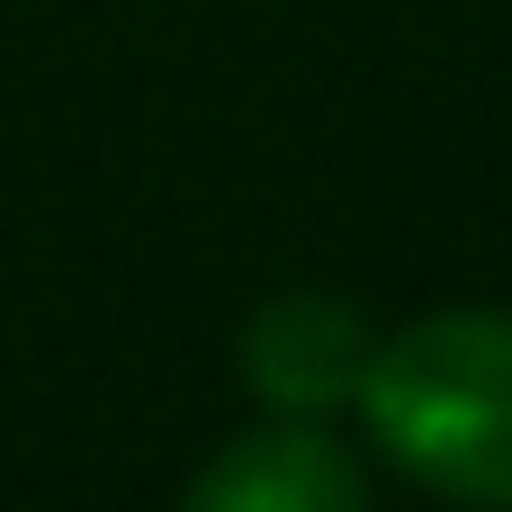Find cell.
<instances>
[{"mask_svg": "<svg viewBox=\"0 0 512 512\" xmlns=\"http://www.w3.org/2000/svg\"><path fill=\"white\" fill-rule=\"evenodd\" d=\"M360 414L432 495L512 512V315L459 306L387 333L360 378Z\"/></svg>", "mask_w": 512, "mask_h": 512, "instance_id": "1", "label": "cell"}, {"mask_svg": "<svg viewBox=\"0 0 512 512\" xmlns=\"http://www.w3.org/2000/svg\"><path fill=\"white\" fill-rule=\"evenodd\" d=\"M180 512H369V486H360L342 441H324L315 423L279 414V423L225 441L189 477Z\"/></svg>", "mask_w": 512, "mask_h": 512, "instance_id": "3", "label": "cell"}, {"mask_svg": "<svg viewBox=\"0 0 512 512\" xmlns=\"http://www.w3.org/2000/svg\"><path fill=\"white\" fill-rule=\"evenodd\" d=\"M369 360H378V333L351 297L297 288V297L252 306V324H243V387L288 423H324V414L360 405Z\"/></svg>", "mask_w": 512, "mask_h": 512, "instance_id": "2", "label": "cell"}]
</instances>
